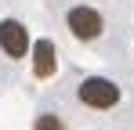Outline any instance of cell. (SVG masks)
<instances>
[{
  "mask_svg": "<svg viewBox=\"0 0 134 130\" xmlns=\"http://www.w3.org/2000/svg\"><path fill=\"white\" fill-rule=\"evenodd\" d=\"M33 72H36L40 80H47V76L54 72V43L51 40H40L33 47Z\"/></svg>",
  "mask_w": 134,
  "mask_h": 130,
  "instance_id": "cell-4",
  "label": "cell"
},
{
  "mask_svg": "<svg viewBox=\"0 0 134 130\" xmlns=\"http://www.w3.org/2000/svg\"><path fill=\"white\" fill-rule=\"evenodd\" d=\"M36 130H65V127H62V119H58L54 112H44V116L36 119Z\"/></svg>",
  "mask_w": 134,
  "mask_h": 130,
  "instance_id": "cell-5",
  "label": "cell"
},
{
  "mask_svg": "<svg viewBox=\"0 0 134 130\" xmlns=\"http://www.w3.org/2000/svg\"><path fill=\"white\" fill-rule=\"evenodd\" d=\"M80 101L91 108H112L120 101V87L112 80H105V76H87L80 83Z\"/></svg>",
  "mask_w": 134,
  "mask_h": 130,
  "instance_id": "cell-1",
  "label": "cell"
},
{
  "mask_svg": "<svg viewBox=\"0 0 134 130\" xmlns=\"http://www.w3.org/2000/svg\"><path fill=\"white\" fill-rule=\"evenodd\" d=\"M0 51L11 54V58H22L29 51V36H25V25L15 18H4L0 22Z\"/></svg>",
  "mask_w": 134,
  "mask_h": 130,
  "instance_id": "cell-3",
  "label": "cell"
},
{
  "mask_svg": "<svg viewBox=\"0 0 134 130\" xmlns=\"http://www.w3.org/2000/svg\"><path fill=\"white\" fill-rule=\"evenodd\" d=\"M65 22H69V29H72L76 40H98L102 29H105V22H102V15L94 7H72Z\"/></svg>",
  "mask_w": 134,
  "mask_h": 130,
  "instance_id": "cell-2",
  "label": "cell"
}]
</instances>
